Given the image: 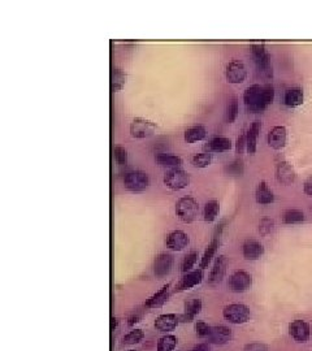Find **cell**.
<instances>
[{"instance_id":"6da1fadb","label":"cell","mask_w":312,"mask_h":351,"mask_svg":"<svg viewBox=\"0 0 312 351\" xmlns=\"http://www.w3.org/2000/svg\"><path fill=\"white\" fill-rule=\"evenodd\" d=\"M273 99H275V87L270 84H254L243 92V102L246 108L254 113H259L267 109L268 106L273 103Z\"/></svg>"},{"instance_id":"7a4b0ae2","label":"cell","mask_w":312,"mask_h":351,"mask_svg":"<svg viewBox=\"0 0 312 351\" xmlns=\"http://www.w3.org/2000/svg\"><path fill=\"white\" fill-rule=\"evenodd\" d=\"M251 53H252L254 63L257 70L265 78L273 77V67H272V59H270L269 52L267 51L265 46L263 43H254L251 45Z\"/></svg>"},{"instance_id":"3957f363","label":"cell","mask_w":312,"mask_h":351,"mask_svg":"<svg viewBox=\"0 0 312 351\" xmlns=\"http://www.w3.org/2000/svg\"><path fill=\"white\" fill-rule=\"evenodd\" d=\"M199 212V204L191 197H182L176 203V215L185 224L195 221Z\"/></svg>"},{"instance_id":"277c9868","label":"cell","mask_w":312,"mask_h":351,"mask_svg":"<svg viewBox=\"0 0 312 351\" xmlns=\"http://www.w3.org/2000/svg\"><path fill=\"white\" fill-rule=\"evenodd\" d=\"M223 316L230 324L240 325V324H245L250 320L251 312L250 308L245 306V304L233 303L229 304L223 309Z\"/></svg>"},{"instance_id":"5b68a950","label":"cell","mask_w":312,"mask_h":351,"mask_svg":"<svg viewBox=\"0 0 312 351\" xmlns=\"http://www.w3.org/2000/svg\"><path fill=\"white\" fill-rule=\"evenodd\" d=\"M124 185L133 192L145 191L150 185V177L143 170H129L124 176Z\"/></svg>"},{"instance_id":"8992f818","label":"cell","mask_w":312,"mask_h":351,"mask_svg":"<svg viewBox=\"0 0 312 351\" xmlns=\"http://www.w3.org/2000/svg\"><path fill=\"white\" fill-rule=\"evenodd\" d=\"M165 186L169 187L170 190H182L190 185V174L186 170L181 169V168H174V169L167 170L164 174Z\"/></svg>"},{"instance_id":"52a82bcc","label":"cell","mask_w":312,"mask_h":351,"mask_svg":"<svg viewBox=\"0 0 312 351\" xmlns=\"http://www.w3.org/2000/svg\"><path fill=\"white\" fill-rule=\"evenodd\" d=\"M156 130V124L153 121L136 117L130 124V134L133 138H148Z\"/></svg>"},{"instance_id":"ba28073f","label":"cell","mask_w":312,"mask_h":351,"mask_svg":"<svg viewBox=\"0 0 312 351\" xmlns=\"http://www.w3.org/2000/svg\"><path fill=\"white\" fill-rule=\"evenodd\" d=\"M252 285V276L246 270H236L229 279V287L234 292H243Z\"/></svg>"},{"instance_id":"9c48e42d","label":"cell","mask_w":312,"mask_h":351,"mask_svg":"<svg viewBox=\"0 0 312 351\" xmlns=\"http://www.w3.org/2000/svg\"><path fill=\"white\" fill-rule=\"evenodd\" d=\"M246 75H247V69L243 63L233 60L226 64L225 77L230 84H242L246 80Z\"/></svg>"},{"instance_id":"30bf717a","label":"cell","mask_w":312,"mask_h":351,"mask_svg":"<svg viewBox=\"0 0 312 351\" xmlns=\"http://www.w3.org/2000/svg\"><path fill=\"white\" fill-rule=\"evenodd\" d=\"M287 140V130L285 126L277 125L273 126L267 135L268 146L273 150H281L285 147Z\"/></svg>"},{"instance_id":"8fae6325","label":"cell","mask_w":312,"mask_h":351,"mask_svg":"<svg viewBox=\"0 0 312 351\" xmlns=\"http://www.w3.org/2000/svg\"><path fill=\"white\" fill-rule=\"evenodd\" d=\"M190 242V238L185 231L182 230H173L165 238V245L169 250L172 251H181L185 247H187Z\"/></svg>"},{"instance_id":"7c38bea8","label":"cell","mask_w":312,"mask_h":351,"mask_svg":"<svg viewBox=\"0 0 312 351\" xmlns=\"http://www.w3.org/2000/svg\"><path fill=\"white\" fill-rule=\"evenodd\" d=\"M289 333L297 342L304 343L308 341L309 335H311V329L309 325L303 320H294L289 325Z\"/></svg>"},{"instance_id":"4fadbf2b","label":"cell","mask_w":312,"mask_h":351,"mask_svg":"<svg viewBox=\"0 0 312 351\" xmlns=\"http://www.w3.org/2000/svg\"><path fill=\"white\" fill-rule=\"evenodd\" d=\"M173 262H174V259H173V257L170 254H159V255L155 258V262H153V273H155L158 277L167 276L168 273L172 270Z\"/></svg>"},{"instance_id":"5bb4252c","label":"cell","mask_w":312,"mask_h":351,"mask_svg":"<svg viewBox=\"0 0 312 351\" xmlns=\"http://www.w3.org/2000/svg\"><path fill=\"white\" fill-rule=\"evenodd\" d=\"M260 130H262V123L259 120H255L251 124L250 129L246 131V150L251 155L257 152L258 138H259Z\"/></svg>"},{"instance_id":"9a60e30c","label":"cell","mask_w":312,"mask_h":351,"mask_svg":"<svg viewBox=\"0 0 312 351\" xmlns=\"http://www.w3.org/2000/svg\"><path fill=\"white\" fill-rule=\"evenodd\" d=\"M207 338H208V342L213 343V345H226L231 340V330L225 325L212 326L211 333Z\"/></svg>"},{"instance_id":"2e32d148","label":"cell","mask_w":312,"mask_h":351,"mask_svg":"<svg viewBox=\"0 0 312 351\" xmlns=\"http://www.w3.org/2000/svg\"><path fill=\"white\" fill-rule=\"evenodd\" d=\"M242 254L246 260H258L263 257L264 247L259 241L247 240L242 246Z\"/></svg>"},{"instance_id":"e0dca14e","label":"cell","mask_w":312,"mask_h":351,"mask_svg":"<svg viewBox=\"0 0 312 351\" xmlns=\"http://www.w3.org/2000/svg\"><path fill=\"white\" fill-rule=\"evenodd\" d=\"M296 170L287 162H280L276 167V179L284 185H291L296 181Z\"/></svg>"},{"instance_id":"ac0fdd59","label":"cell","mask_w":312,"mask_h":351,"mask_svg":"<svg viewBox=\"0 0 312 351\" xmlns=\"http://www.w3.org/2000/svg\"><path fill=\"white\" fill-rule=\"evenodd\" d=\"M180 323V318L176 314H163L158 316L155 320V328L159 332H172L177 328Z\"/></svg>"},{"instance_id":"d6986e66","label":"cell","mask_w":312,"mask_h":351,"mask_svg":"<svg viewBox=\"0 0 312 351\" xmlns=\"http://www.w3.org/2000/svg\"><path fill=\"white\" fill-rule=\"evenodd\" d=\"M202 280H203V270L202 269L191 270V272L185 273L184 276H182L181 281H180L179 285H177V290L184 291V290L191 289V287L201 284Z\"/></svg>"},{"instance_id":"ffe728a7","label":"cell","mask_w":312,"mask_h":351,"mask_svg":"<svg viewBox=\"0 0 312 351\" xmlns=\"http://www.w3.org/2000/svg\"><path fill=\"white\" fill-rule=\"evenodd\" d=\"M226 267H228L226 257L225 255H220V257L216 259V262L213 263L211 275H209V282H211V284H219V282H221V280L225 276Z\"/></svg>"},{"instance_id":"44dd1931","label":"cell","mask_w":312,"mask_h":351,"mask_svg":"<svg viewBox=\"0 0 312 351\" xmlns=\"http://www.w3.org/2000/svg\"><path fill=\"white\" fill-rule=\"evenodd\" d=\"M304 94L303 90L301 87H290L285 91L284 94V103L285 106L290 107V108H296L303 104Z\"/></svg>"},{"instance_id":"7402d4cb","label":"cell","mask_w":312,"mask_h":351,"mask_svg":"<svg viewBox=\"0 0 312 351\" xmlns=\"http://www.w3.org/2000/svg\"><path fill=\"white\" fill-rule=\"evenodd\" d=\"M202 309V301L199 298H192L185 303L184 315H182V320L185 323H191L195 319V316L199 315V312Z\"/></svg>"},{"instance_id":"603a6c76","label":"cell","mask_w":312,"mask_h":351,"mask_svg":"<svg viewBox=\"0 0 312 351\" xmlns=\"http://www.w3.org/2000/svg\"><path fill=\"white\" fill-rule=\"evenodd\" d=\"M169 287H170L169 284L164 285L162 289L158 290L152 297H150V298L147 299L145 306L147 307V308H156V307L163 306V304L167 302L168 297H169Z\"/></svg>"},{"instance_id":"cb8c5ba5","label":"cell","mask_w":312,"mask_h":351,"mask_svg":"<svg viewBox=\"0 0 312 351\" xmlns=\"http://www.w3.org/2000/svg\"><path fill=\"white\" fill-rule=\"evenodd\" d=\"M255 199L259 204H270L275 202V194L265 181H260L255 191Z\"/></svg>"},{"instance_id":"d4e9b609","label":"cell","mask_w":312,"mask_h":351,"mask_svg":"<svg viewBox=\"0 0 312 351\" xmlns=\"http://www.w3.org/2000/svg\"><path fill=\"white\" fill-rule=\"evenodd\" d=\"M208 152H225L231 148V141L226 136H213L206 146Z\"/></svg>"},{"instance_id":"484cf974","label":"cell","mask_w":312,"mask_h":351,"mask_svg":"<svg viewBox=\"0 0 312 351\" xmlns=\"http://www.w3.org/2000/svg\"><path fill=\"white\" fill-rule=\"evenodd\" d=\"M155 160L160 167H167L170 169L181 168L182 163H184V160L180 156L173 155V153H159V155H156Z\"/></svg>"},{"instance_id":"4316f807","label":"cell","mask_w":312,"mask_h":351,"mask_svg":"<svg viewBox=\"0 0 312 351\" xmlns=\"http://www.w3.org/2000/svg\"><path fill=\"white\" fill-rule=\"evenodd\" d=\"M207 135V129L203 125H194L186 129L184 133V138L187 143H195L203 141Z\"/></svg>"},{"instance_id":"83f0119b","label":"cell","mask_w":312,"mask_h":351,"mask_svg":"<svg viewBox=\"0 0 312 351\" xmlns=\"http://www.w3.org/2000/svg\"><path fill=\"white\" fill-rule=\"evenodd\" d=\"M126 73L120 68H113L111 72V91L119 92L124 89L126 84Z\"/></svg>"},{"instance_id":"f1b7e54d","label":"cell","mask_w":312,"mask_h":351,"mask_svg":"<svg viewBox=\"0 0 312 351\" xmlns=\"http://www.w3.org/2000/svg\"><path fill=\"white\" fill-rule=\"evenodd\" d=\"M219 245H220V241H219V238H213V240H212V242L208 245V247L204 250L203 257H202V259H201V268L202 269H204V268L208 267L209 263H211V260H212V258L215 257V254H216V251H218Z\"/></svg>"},{"instance_id":"f546056e","label":"cell","mask_w":312,"mask_h":351,"mask_svg":"<svg viewBox=\"0 0 312 351\" xmlns=\"http://www.w3.org/2000/svg\"><path fill=\"white\" fill-rule=\"evenodd\" d=\"M238 113H240V104H238L237 96H233L231 99H229L228 104H226V111H225V121L228 124L234 123L237 120Z\"/></svg>"},{"instance_id":"4dcf8cb0","label":"cell","mask_w":312,"mask_h":351,"mask_svg":"<svg viewBox=\"0 0 312 351\" xmlns=\"http://www.w3.org/2000/svg\"><path fill=\"white\" fill-rule=\"evenodd\" d=\"M219 212H220V204H219V202L216 201V199H212V201L207 202L203 209L204 220H206L207 223H212V221L216 220Z\"/></svg>"},{"instance_id":"1f68e13d","label":"cell","mask_w":312,"mask_h":351,"mask_svg":"<svg viewBox=\"0 0 312 351\" xmlns=\"http://www.w3.org/2000/svg\"><path fill=\"white\" fill-rule=\"evenodd\" d=\"M304 220V213L303 211L297 208L286 209L282 215V221L285 224H299Z\"/></svg>"},{"instance_id":"d6a6232c","label":"cell","mask_w":312,"mask_h":351,"mask_svg":"<svg viewBox=\"0 0 312 351\" xmlns=\"http://www.w3.org/2000/svg\"><path fill=\"white\" fill-rule=\"evenodd\" d=\"M177 342H179V340H177L176 336L167 335L164 337L159 338L156 348H158V351H173L176 346H177Z\"/></svg>"},{"instance_id":"836d02e7","label":"cell","mask_w":312,"mask_h":351,"mask_svg":"<svg viewBox=\"0 0 312 351\" xmlns=\"http://www.w3.org/2000/svg\"><path fill=\"white\" fill-rule=\"evenodd\" d=\"M212 163V153L211 152H201L195 153L191 158V164L195 168H207Z\"/></svg>"},{"instance_id":"e575fe53","label":"cell","mask_w":312,"mask_h":351,"mask_svg":"<svg viewBox=\"0 0 312 351\" xmlns=\"http://www.w3.org/2000/svg\"><path fill=\"white\" fill-rule=\"evenodd\" d=\"M243 169H245V165H243V162L241 159H236L225 165L226 174L231 176V177H240V176H242Z\"/></svg>"},{"instance_id":"d590c367","label":"cell","mask_w":312,"mask_h":351,"mask_svg":"<svg viewBox=\"0 0 312 351\" xmlns=\"http://www.w3.org/2000/svg\"><path fill=\"white\" fill-rule=\"evenodd\" d=\"M145 337V333H143L142 329H133L125 335L124 337V343L125 345H135V343H140L141 341Z\"/></svg>"},{"instance_id":"8d00e7d4","label":"cell","mask_w":312,"mask_h":351,"mask_svg":"<svg viewBox=\"0 0 312 351\" xmlns=\"http://www.w3.org/2000/svg\"><path fill=\"white\" fill-rule=\"evenodd\" d=\"M197 260H198V252H197V251H191V252H189L187 255H185L184 260H182V265H181L182 272L184 273L191 272V268L194 267Z\"/></svg>"},{"instance_id":"74e56055","label":"cell","mask_w":312,"mask_h":351,"mask_svg":"<svg viewBox=\"0 0 312 351\" xmlns=\"http://www.w3.org/2000/svg\"><path fill=\"white\" fill-rule=\"evenodd\" d=\"M113 156L114 160L119 165H126L128 164V150L123 147L121 145H116L113 147Z\"/></svg>"},{"instance_id":"f35d334b","label":"cell","mask_w":312,"mask_h":351,"mask_svg":"<svg viewBox=\"0 0 312 351\" xmlns=\"http://www.w3.org/2000/svg\"><path fill=\"white\" fill-rule=\"evenodd\" d=\"M211 329H212V326H209L208 324L203 323V321H198V323H197V325H195L197 335H198L199 337H202V338L208 337L209 333H211Z\"/></svg>"},{"instance_id":"ab89813d","label":"cell","mask_w":312,"mask_h":351,"mask_svg":"<svg viewBox=\"0 0 312 351\" xmlns=\"http://www.w3.org/2000/svg\"><path fill=\"white\" fill-rule=\"evenodd\" d=\"M273 226H275L273 220H270V219H263L259 224V231L263 236H265V234H269L273 230Z\"/></svg>"},{"instance_id":"60d3db41","label":"cell","mask_w":312,"mask_h":351,"mask_svg":"<svg viewBox=\"0 0 312 351\" xmlns=\"http://www.w3.org/2000/svg\"><path fill=\"white\" fill-rule=\"evenodd\" d=\"M243 351H268V347L263 343H248L243 347Z\"/></svg>"},{"instance_id":"b9f144b4","label":"cell","mask_w":312,"mask_h":351,"mask_svg":"<svg viewBox=\"0 0 312 351\" xmlns=\"http://www.w3.org/2000/svg\"><path fill=\"white\" fill-rule=\"evenodd\" d=\"M236 148H237V153L243 152V150L246 148V133H242L240 136H238Z\"/></svg>"},{"instance_id":"7bdbcfd3","label":"cell","mask_w":312,"mask_h":351,"mask_svg":"<svg viewBox=\"0 0 312 351\" xmlns=\"http://www.w3.org/2000/svg\"><path fill=\"white\" fill-rule=\"evenodd\" d=\"M303 191H304V194L308 195L309 198H312V176H309L308 179L304 181Z\"/></svg>"},{"instance_id":"ee69618b","label":"cell","mask_w":312,"mask_h":351,"mask_svg":"<svg viewBox=\"0 0 312 351\" xmlns=\"http://www.w3.org/2000/svg\"><path fill=\"white\" fill-rule=\"evenodd\" d=\"M191 351H209V347L207 343H201V345H198L195 348H192Z\"/></svg>"},{"instance_id":"f6af8a7d","label":"cell","mask_w":312,"mask_h":351,"mask_svg":"<svg viewBox=\"0 0 312 351\" xmlns=\"http://www.w3.org/2000/svg\"><path fill=\"white\" fill-rule=\"evenodd\" d=\"M138 319H140V316H138V315L131 316V318L129 319V325H133L134 323H136V321H140V320H138Z\"/></svg>"},{"instance_id":"bcb514c9","label":"cell","mask_w":312,"mask_h":351,"mask_svg":"<svg viewBox=\"0 0 312 351\" xmlns=\"http://www.w3.org/2000/svg\"><path fill=\"white\" fill-rule=\"evenodd\" d=\"M111 320H112V324H111V329L116 328V325H117V319H116V318H112V319H111Z\"/></svg>"},{"instance_id":"7dc6e473","label":"cell","mask_w":312,"mask_h":351,"mask_svg":"<svg viewBox=\"0 0 312 351\" xmlns=\"http://www.w3.org/2000/svg\"><path fill=\"white\" fill-rule=\"evenodd\" d=\"M128 351H135V350H128Z\"/></svg>"}]
</instances>
